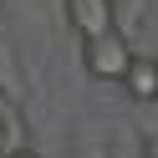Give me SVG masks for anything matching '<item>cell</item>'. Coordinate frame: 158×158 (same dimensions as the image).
I'll return each mask as SVG.
<instances>
[{
	"label": "cell",
	"mask_w": 158,
	"mask_h": 158,
	"mask_svg": "<svg viewBox=\"0 0 158 158\" xmlns=\"http://www.w3.org/2000/svg\"><path fill=\"white\" fill-rule=\"evenodd\" d=\"M66 21H72V31L87 41V36L112 31L117 15H112V0H66Z\"/></svg>",
	"instance_id": "cell-2"
},
{
	"label": "cell",
	"mask_w": 158,
	"mask_h": 158,
	"mask_svg": "<svg viewBox=\"0 0 158 158\" xmlns=\"http://www.w3.org/2000/svg\"><path fill=\"white\" fill-rule=\"evenodd\" d=\"M123 82H127V92L138 102H158V61L153 56H133L127 72H123Z\"/></svg>",
	"instance_id": "cell-3"
},
{
	"label": "cell",
	"mask_w": 158,
	"mask_h": 158,
	"mask_svg": "<svg viewBox=\"0 0 158 158\" xmlns=\"http://www.w3.org/2000/svg\"><path fill=\"white\" fill-rule=\"evenodd\" d=\"M0 158H41V153H36V148H21V143H10V148H5Z\"/></svg>",
	"instance_id": "cell-4"
},
{
	"label": "cell",
	"mask_w": 158,
	"mask_h": 158,
	"mask_svg": "<svg viewBox=\"0 0 158 158\" xmlns=\"http://www.w3.org/2000/svg\"><path fill=\"white\" fill-rule=\"evenodd\" d=\"M82 61H87V72H92L97 82H123L127 61H133V46H127L117 31H102V36H87Z\"/></svg>",
	"instance_id": "cell-1"
},
{
	"label": "cell",
	"mask_w": 158,
	"mask_h": 158,
	"mask_svg": "<svg viewBox=\"0 0 158 158\" xmlns=\"http://www.w3.org/2000/svg\"><path fill=\"white\" fill-rule=\"evenodd\" d=\"M15 143V133H10V127H5V117H0V153H5V148H10Z\"/></svg>",
	"instance_id": "cell-5"
}]
</instances>
